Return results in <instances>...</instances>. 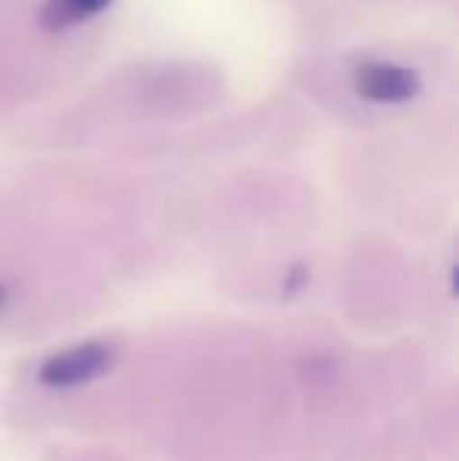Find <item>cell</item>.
<instances>
[{
	"instance_id": "1",
	"label": "cell",
	"mask_w": 459,
	"mask_h": 461,
	"mask_svg": "<svg viewBox=\"0 0 459 461\" xmlns=\"http://www.w3.org/2000/svg\"><path fill=\"white\" fill-rule=\"evenodd\" d=\"M111 367V348L101 346V342H86V346H76L69 352L50 355L48 361L38 370L44 386H79V383H88L95 376H101Z\"/></svg>"
},
{
	"instance_id": "2",
	"label": "cell",
	"mask_w": 459,
	"mask_h": 461,
	"mask_svg": "<svg viewBox=\"0 0 459 461\" xmlns=\"http://www.w3.org/2000/svg\"><path fill=\"white\" fill-rule=\"evenodd\" d=\"M355 92L374 104H403L418 95V76L397 63H362L355 69Z\"/></svg>"
},
{
	"instance_id": "3",
	"label": "cell",
	"mask_w": 459,
	"mask_h": 461,
	"mask_svg": "<svg viewBox=\"0 0 459 461\" xmlns=\"http://www.w3.org/2000/svg\"><path fill=\"white\" fill-rule=\"evenodd\" d=\"M111 0H44L41 25L44 29H73L86 19L98 16Z\"/></svg>"
},
{
	"instance_id": "4",
	"label": "cell",
	"mask_w": 459,
	"mask_h": 461,
	"mask_svg": "<svg viewBox=\"0 0 459 461\" xmlns=\"http://www.w3.org/2000/svg\"><path fill=\"white\" fill-rule=\"evenodd\" d=\"M4 298H6V295H4V285H0V308H4Z\"/></svg>"
}]
</instances>
